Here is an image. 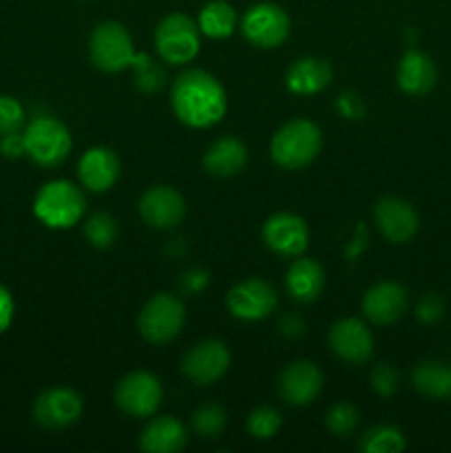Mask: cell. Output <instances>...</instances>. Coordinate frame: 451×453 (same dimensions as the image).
<instances>
[{"instance_id": "obj_1", "label": "cell", "mask_w": 451, "mask_h": 453, "mask_svg": "<svg viewBox=\"0 0 451 453\" xmlns=\"http://www.w3.org/2000/svg\"><path fill=\"white\" fill-rule=\"evenodd\" d=\"M171 104L186 127L208 128L224 118L228 100L215 75L202 69H190L172 82Z\"/></svg>"}, {"instance_id": "obj_2", "label": "cell", "mask_w": 451, "mask_h": 453, "mask_svg": "<svg viewBox=\"0 0 451 453\" xmlns=\"http://www.w3.org/2000/svg\"><path fill=\"white\" fill-rule=\"evenodd\" d=\"M321 144L323 137L317 124L310 119H292L274 133L270 155L281 168L299 171L314 162V157L321 153Z\"/></svg>"}, {"instance_id": "obj_3", "label": "cell", "mask_w": 451, "mask_h": 453, "mask_svg": "<svg viewBox=\"0 0 451 453\" xmlns=\"http://www.w3.org/2000/svg\"><path fill=\"white\" fill-rule=\"evenodd\" d=\"M82 190L66 180L47 181L34 199V212L49 228H71L84 215Z\"/></svg>"}, {"instance_id": "obj_4", "label": "cell", "mask_w": 451, "mask_h": 453, "mask_svg": "<svg viewBox=\"0 0 451 453\" xmlns=\"http://www.w3.org/2000/svg\"><path fill=\"white\" fill-rule=\"evenodd\" d=\"M22 135H25V153L29 155L31 162L44 168L60 166L69 157L73 144L69 128L60 119L49 115L31 119Z\"/></svg>"}, {"instance_id": "obj_5", "label": "cell", "mask_w": 451, "mask_h": 453, "mask_svg": "<svg viewBox=\"0 0 451 453\" xmlns=\"http://www.w3.org/2000/svg\"><path fill=\"white\" fill-rule=\"evenodd\" d=\"M88 53H91L93 65L106 73H118L135 60L131 34L126 31V27L115 20L102 22L93 29L91 40H88Z\"/></svg>"}, {"instance_id": "obj_6", "label": "cell", "mask_w": 451, "mask_h": 453, "mask_svg": "<svg viewBox=\"0 0 451 453\" xmlns=\"http://www.w3.org/2000/svg\"><path fill=\"white\" fill-rule=\"evenodd\" d=\"M155 47L168 65H186L199 51V27L186 13H171L155 29Z\"/></svg>"}, {"instance_id": "obj_7", "label": "cell", "mask_w": 451, "mask_h": 453, "mask_svg": "<svg viewBox=\"0 0 451 453\" xmlns=\"http://www.w3.org/2000/svg\"><path fill=\"white\" fill-rule=\"evenodd\" d=\"M184 321V303L177 296L162 292V295H155L153 299H149V303L141 308L137 327L149 343H168L180 334Z\"/></svg>"}, {"instance_id": "obj_8", "label": "cell", "mask_w": 451, "mask_h": 453, "mask_svg": "<svg viewBox=\"0 0 451 453\" xmlns=\"http://www.w3.org/2000/svg\"><path fill=\"white\" fill-rule=\"evenodd\" d=\"M162 383L149 372H131L115 388V403L135 418H149L162 405Z\"/></svg>"}, {"instance_id": "obj_9", "label": "cell", "mask_w": 451, "mask_h": 453, "mask_svg": "<svg viewBox=\"0 0 451 453\" xmlns=\"http://www.w3.org/2000/svg\"><path fill=\"white\" fill-rule=\"evenodd\" d=\"M241 31L255 47L274 49L286 42L290 34V18L279 4L259 3L243 13Z\"/></svg>"}, {"instance_id": "obj_10", "label": "cell", "mask_w": 451, "mask_h": 453, "mask_svg": "<svg viewBox=\"0 0 451 453\" xmlns=\"http://www.w3.org/2000/svg\"><path fill=\"white\" fill-rule=\"evenodd\" d=\"M230 352L226 343L217 339H206L195 345L190 352H186L181 361L186 379H190L197 385H210L219 380L228 372Z\"/></svg>"}, {"instance_id": "obj_11", "label": "cell", "mask_w": 451, "mask_h": 453, "mask_svg": "<svg viewBox=\"0 0 451 453\" xmlns=\"http://www.w3.org/2000/svg\"><path fill=\"white\" fill-rule=\"evenodd\" d=\"M228 310L241 321H259L265 319L277 305V292L264 279H248L237 283L228 295Z\"/></svg>"}, {"instance_id": "obj_12", "label": "cell", "mask_w": 451, "mask_h": 453, "mask_svg": "<svg viewBox=\"0 0 451 453\" xmlns=\"http://www.w3.org/2000/svg\"><path fill=\"white\" fill-rule=\"evenodd\" d=\"M82 416V398L69 388H53L34 403L35 423L47 429H65Z\"/></svg>"}, {"instance_id": "obj_13", "label": "cell", "mask_w": 451, "mask_h": 453, "mask_svg": "<svg viewBox=\"0 0 451 453\" xmlns=\"http://www.w3.org/2000/svg\"><path fill=\"white\" fill-rule=\"evenodd\" d=\"M140 215L150 228L171 230L186 215L184 197L171 186H153L140 199Z\"/></svg>"}, {"instance_id": "obj_14", "label": "cell", "mask_w": 451, "mask_h": 453, "mask_svg": "<svg viewBox=\"0 0 451 453\" xmlns=\"http://www.w3.org/2000/svg\"><path fill=\"white\" fill-rule=\"evenodd\" d=\"M376 228L387 242L405 243L418 233V212L409 202L398 197H385L376 203Z\"/></svg>"}, {"instance_id": "obj_15", "label": "cell", "mask_w": 451, "mask_h": 453, "mask_svg": "<svg viewBox=\"0 0 451 453\" xmlns=\"http://www.w3.org/2000/svg\"><path fill=\"white\" fill-rule=\"evenodd\" d=\"M308 226L292 212H277L264 224V242L272 252L299 257L308 248Z\"/></svg>"}, {"instance_id": "obj_16", "label": "cell", "mask_w": 451, "mask_h": 453, "mask_svg": "<svg viewBox=\"0 0 451 453\" xmlns=\"http://www.w3.org/2000/svg\"><path fill=\"white\" fill-rule=\"evenodd\" d=\"M323 388V374L314 363L294 361L279 376V394L290 405H310Z\"/></svg>"}, {"instance_id": "obj_17", "label": "cell", "mask_w": 451, "mask_h": 453, "mask_svg": "<svg viewBox=\"0 0 451 453\" xmlns=\"http://www.w3.org/2000/svg\"><path fill=\"white\" fill-rule=\"evenodd\" d=\"M327 339H330V348L334 349L336 357L354 363V365L365 363L371 357V349H374L371 332L358 319H343V321L334 323Z\"/></svg>"}, {"instance_id": "obj_18", "label": "cell", "mask_w": 451, "mask_h": 453, "mask_svg": "<svg viewBox=\"0 0 451 453\" xmlns=\"http://www.w3.org/2000/svg\"><path fill=\"white\" fill-rule=\"evenodd\" d=\"M407 310V290L396 281H380L363 296V314L376 326L398 321Z\"/></svg>"}, {"instance_id": "obj_19", "label": "cell", "mask_w": 451, "mask_h": 453, "mask_svg": "<svg viewBox=\"0 0 451 453\" xmlns=\"http://www.w3.org/2000/svg\"><path fill=\"white\" fill-rule=\"evenodd\" d=\"M122 164L119 157L111 149L104 146H96V149L87 150L78 164V175L84 188L93 190V193H104L111 186L118 181Z\"/></svg>"}, {"instance_id": "obj_20", "label": "cell", "mask_w": 451, "mask_h": 453, "mask_svg": "<svg viewBox=\"0 0 451 453\" xmlns=\"http://www.w3.org/2000/svg\"><path fill=\"white\" fill-rule=\"evenodd\" d=\"M438 71L432 58L418 49H409L398 62L396 82L409 96H424L436 87Z\"/></svg>"}, {"instance_id": "obj_21", "label": "cell", "mask_w": 451, "mask_h": 453, "mask_svg": "<svg viewBox=\"0 0 451 453\" xmlns=\"http://www.w3.org/2000/svg\"><path fill=\"white\" fill-rule=\"evenodd\" d=\"M332 80V65L323 58H301L287 69V88L296 96H314Z\"/></svg>"}, {"instance_id": "obj_22", "label": "cell", "mask_w": 451, "mask_h": 453, "mask_svg": "<svg viewBox=\"0 0 451 453\" xmlns=\"http://www.w3.org/2000/svg\"><path fill=\"white\" fill-rule=\"evenodd\" d=\"M248 149L237 137H219L203 153V168L215 177H233L246 166Z\"/></svg>"}, {"instance_id": "obj_23", "label": "cell", "mask_w": 451, "mask_h": 453, "mask_svg": "<svg viewBox=\"0 0 451 453\" xmlns=\"http://www.w3.org/2000/svg\"><path fill=\"white\" fill-rule=\"evenodd\" d=\"M186 445V429L172 416L150 420L140 436V447L146 453H175Z\"/></svg>"}, {"instance_id": "obj_24", "label": "cell", "mask_w": 451, "mask_h": 453, "mask_svg": "<svg viewBox=\"0 0 451 453\" xmlns=\"http://www.w3.org/2000/svg\"><path fill=\"white\" fill-rule=\"evenodd\" d=\"M286 286L292 299L301 301V303H312L321 296L323 286H325V273L318 261L296 259L287 270Z\"/></svg>"}, {"instance_id": "obj_25", "label": "cell", "mask_w": 451, "mask_h": 453, "mask_svg": "<svg viewBox=\"0 0 451 453\" xmlns=\"http://www.w3.org/2000/svg\"><path fill=\"white\" fill-rule=\"evenodd\" d=\"M414 388L420 394L429 398H447L451 396V367H447L440 361H424L416 365L414 374Z\"/></svg>"}, {"instance_id": "obj_26", "label": "cell", "mask_w": 451, "mask_h": 453, "mask_svg": "<svg viewBox=\"0 0 451 453\" xmlns=\"http://www.w3.org/2000/svg\"><path fill=\"white\" fill-rule=\"evenodd\" d=\"M234 25H237V13L226 0H212L199 13V29L208 38H228L234 31Z\"/></svg>"}, {"instance_id": "obj_27", "label": "cell", "mask_w": 451, "mask_h": 453, "mask_svg": "<svg viewBox=\"0 0 451 453\" xmlns=\"http://www.w3.org/2000/svg\"><path fill=\"white\" fill-rule=\"evenodd\" d=\"M358 447L367 453H396L405 449V438L396 427L378 425V427H371L370 432L363 434Z\"/></svg>"}, {"instance_id": "obj_28", "label": "cell", "mask_w": 451, "mask_h": 453, "mask_svg": "<svg viewBox=\"0 0 451 453\" xmlns=\"http://www.w3.org/2000/svg\"><path fill=\"white\" fill-rule=\"evenodd\" d=\"M228 423V414L217 403H203L193 414V429L202 438H217Z\"/></svg>"}, {"instance_id": "obj_29", "label": "cell", "mask_w": 451, "mask_h": 453, "mask_svg": "<svg viewBox=\"0 0 451 453\" xmlns=\"http://www.w3.org/2000/svg\"><path fill=\"white\" fill-rule=\"evenodd\" d=\"M84 237L88 239L93 248H109L118 239V221L109 212H96L84 224Z\"/></svg>"}, {"instance_id": "obj_30", "label": "cell", "mask_w": 451, "mask_h": 453, "mask_svg": "<svg viewBox=\"0 0 451 453\" xmlns=\"http://www.w3.org/2000/svg\"><path fill=\"white\" fill-rule=\"evenodd\" d=\"M358 423V411L352 403L340 401L336 405H332L325 414V427L327 432H332L334 436L345 438L356 429Z\"/></svg>"}, {"instance_id": "obj_31", "label": "cell", "mask_w": 451, "mask_h": 453, "mask_svg": "<svg viewBox=\"0 0 451 453\" xmlns=\"http://www.w3.org/2000/svg\"><path fill=\"white\" fill-rule=\"evenodd\" d=\"M279 427H281V414L274 407L261 405L248 416V432L259 441L272 438L279 432Z\"/></svg>"}, {"instance_id": "obj_32", "label": "cell", "mask_w": 451, "mask_h": 453, "mask_svg": "<svg viewBox=\"0 0 451 453\" xmlns=\"http://www.w3.org/2000/svg\"><path fill=\"white\" fill-rule=\"evenodd\" d=\"M25 127V109L11 96H0V135L20 131Z\"/></svg>"}, {"instance_id": "obj_33", "label": "cell", "mask_w": 451, "mask_h": 453, "mask_svg": "<svg viewBox=\"0 0 451 453\" xmlns=\"http://www.w3.org/2000/svg\"><path fill=\"white\" fill-rule=\"evenodd\" d=\"M398 383H401V374H398V370L392 363H380L371 372V388L380 396H392V394H396Z\"/></svg>"}, {"instance_id": "obj_34", "label": "cell", "mask_w": 451, "mask_h": 453, "mask_svg": "<svg viewBox=\"0 0 451 453\" xmlns=\"http://www.w3.org/2000/svg\"><path fill=\"white\" fill-rule=\"evenodd\" d=\"M135 84L141 91H155V88H159L164 84V71L150 65L149 58H144V65H135Z\"/></svg>"}, {"instance_id": "obj_35", "label": "cell", "mask_w": 451, "mask_h": 453, "mask_svg": "<svg viewBox=\"0 0 451 453\" xmlns=\"http://www.w3.org/2000/svg\"><path fill=\"white\" fill-rule=\"evenodd\" d=\"M445 312V303L438 295H424L416 305V317L423 323H436Z\"/></svg>"}, {"instance_id": "obj_36", "label": "cell", "mask_w": 451, "mask_h": 453, "mask_svg": "<svg viewBox=\"0 0 451 453\" xmlns=\"http://www.w3.org/2000/svg\"><path fill=\"white\" fill-rule=\"evenodd\" d=\"M0 155L9 159H18L25 153V135L20 131L7 133V135H0Z\"/></svg>"}, {"instance_id": "obj_37", "label": "cell", "mask_w": 451, "mask_h": 453, "mask_svg": "<svg viewBox=\"0 0 451 453\" xmlns=\"http://www.w3.org/2000/svg\"><path fill=\"white\" fill-rule=\"evenodd\" d=\"M13 321V296L7 288L0 283V334L9 330Z\"/></svg>"}, {"instance_id": "obj_38", "label": "cell", "mask_w": 451, "mask_h": 453, "mask_svg": "<svg viewBox=\"0 0 451 453\" xmlns=\"http://www.w3.org/2000/svg\"><path fill=\"white\" fill-rule=\"evenodd\" d=\"M281 327H283V334L286 336H301L305 330L303 321H301L299 317H287L286 321H283Z\"/></svg>"}]
</instances>
